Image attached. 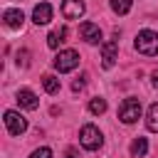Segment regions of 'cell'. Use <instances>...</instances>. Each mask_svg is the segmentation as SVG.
<instances>
[{
  "instance_id": "ffe728a7",
  "label": "cell",
  "mask_w": 158,
  "mask_h": 158,
  "mask_svg": "<svg viewBox=\"0 0 158 158\" xmlns=\"http://www.w3.org/2000/svg\"><path fill=\"white\" fill-rule=\"evenodd\" d=\"M84 84H86V74H81V77L72 84V89H74V91H79V89H84Z\"/></svg>"
},
{
  "instance_id": "44dd1931",
  "label": "cell",
  "mask_w": 158,
  "mask_h": 158,
  "mask_svg": "<svg viewBox=\"0 0 158 158\" xmlns=\"http://www.w3.org/2000/svg\"><path fill=\"white\" fill-rule=\"evenodd\" d=\"M67 158H79V153H77V148H69V151H67Z\"/></svg>"
},
{
  "instance_id": "5bb4252c",
  "label": "cell",
  "mask_w": 158,
  "mask_h": 158,
  "mask_svg": "<svg viewBox=\"0 0 158 158\" xmlns=\"http://www.w3.org/2000/svg\"><path fill=\"white\" fill-rule=\"evenodd\" d=\"M146 151H148V141L143 136H136L131 143V156H146Z\"/></svg>"
},
{
  "instance_id": "7a4b0ae2",
  "label": "cell",
  "mask_w": 158,
  "mask_h": 158,
  "mask_svg": "<svg viewBox=\"0 0 158 158\" xmlns=\"http://www.w3.org/2000/svg\"><path fill=\"white\" fill-rule=\"evenodd\" d=\"M79 141H81V146L86 148V151H96V148H101V131L94 126V123H86V126H81V131H79Z\"/></svg>"
},
{
  "instance_id": "7402d4cb",
  "label": "cell",
  "mask_w": 158,
  "mask_h": 158,
  "mask_svg": "<svg viewBox=\"0 0 158 158\" xmlns=\"http://www.w3.org/2000/svg\"><path fill=\"white\" fill-rule=\"evenodd\" d=\"M151 81H153V86H158V69H153V74H151Z\"/></svg>"
},
{
  "instance_id": "e0dca14e",
  "label": "cell",
  "mask_w": 158,
  "mask_h": 158,
  "mask_svg": "<svg viewBox=\"0 0 158 158\" xmlns=\"http://www.w3.org/2000/svg\"><path fill=\"white\" fill-rule=\"evenodd\" d=\"M131 5H133V0H111V10L116 15H126L131 10Z\"/></svg>"
},
{
  "instance_id": "277c9868",
  "label": "cell",
  "mask_w": 158,
  "mask_h": 158,
  "mask_svg": "<svg viewBox=\"0 0 158 158\" xmlns=\"http://www.w3.org/2000/svg\"><path fill=\"white\" fill-rule=\"evenodd\" d=\"M77 64H79V52H74V49H62L54 57V69L57 72H72Z\"/></svg>"
},
{
  "instance_id": "9c48e42d",
  "label": "cell",
  "mask_w": 158,
  "mask_h": 158,
  "mask_svg": "<svg viewBox=\"0 0 158 158\" xmlns=\"http://www.w3.org/2000/svg\"><path fill=\"white\" fill-rule=\"evenodd\" d=\"M32 20H35V25H47V22L52 20V5H49V2H40V5H35V10H32Z\"/></svg>"
},
{
  "instance_id": "52a82bcc",
  "label": "cell",
  "mask_w": 158,
  "mask_h": 158,
  "mask_svg": "<svg viewBox=\"0 0 158 158\" xmlns=\"http://www.w3.org/2000/svg\"><path fill=\"white\" fill-rule=\"evenodd\" d=\"M79 35H81V40H84V42L96 44V42L101 40V27H99V25H94V22H81V25H79Z\"/></svg>"
},
{
  "instance_id": "5b68a950",
  "label": "cell",
  "mask_w": 158,
  "mask_h": 158,
  "mask_svg": "<svg viewBox=\"0 0 158 158\" xmlns=\"http://www.w3.org/2000/svg\"><path fill=\"white\" fill-rule=\"evenodd\" d=\"M5 126H7L10 136H20L27 131V118L17 111H5Z\"/></svg>"
},
{
  "instance_id": "4fadbf2b",
  "label": "cell",
  "mask_w": 158,
  "mask_h": 158,
  "mask_svg": "<svg viewBox=\"0 0 158 158\" xmlns=\"http://www.w3.org/2000/svg\"><path fill=\"white\" fill-rule=\"evenodd\" d=\"M42 86H44L47 94H57L62 84H59V79H57L54 74H44V77H42Z\"/></svg>"
},
{
  "instance_id": "ac0fdd59",
  "label": "cell",
  "mask_w": 158,
  "mask_h": 158,
  "mask_svg": "<svg viewBox=\"0 0 158 158\" xmlns=\"http://www.w3.org/2000/svg\"><path fill=\"white\" fill-rule=\"evenodd\" d=\"M30 64V52L27 49H20L17 52V67H27Z\"/></svg>"
},
{
  "instance_id": "2e32d148",
  "label": "cell",
  "mask_w": 158,
  "mask_h": 158,
  "mask_svg": "<svg viewBox=\"0 0 158 158\" xmlns=\"http://www.w3.org/2000/svg\"><path fill=\"white\" fill-rule=\"evenodd\" d=\"M89 111H91L94 116L104 114V111H106V99H101V96H94V99L89 101Z\"/></svg>"
},
{
  "instance_id": "d6986e66",
  "label": "cell",
  "mask_w": 158,
  "mask_h": 158,
  "mask_svg": "<svg viewBox=\"0 0 158 158\" xmlns=\"http://www.w3.org/2000/svg\"><path fill=\"white\" fill-rule=\"evenodd\" d=\"M30 158H52V151H49V148H37Z\"/></svg>"
},
{
  "instance_id": "8992f818",
  "label": "cell",
  "mask_w": 158,
  "mask_h": 158,
  "mask_svg": "<svg viewBox=\"0 0 158 158\" xmlns=\"http://www.w3.org/2000/svg\"><path fill=\"white\" fill-rule=\"evenodd\" d=\"M116 54H118V42L116 40H106L101 44V64L106 69H111L116 64Z\"/></svg>"
},
{
  "instance_id": "3957f363",
  "label": "cell",
  "mask_w": 158,
  "mask_h": 158,
  "mask_svg": "<svg viewBox=\"0 0 158 158\" xmlns=\"http://www.w3.org/2000/svg\"><path fill=\"white\" fill-rule=\"evenodd\" d=\"M118 118L123 123H136L141 118V101L138 99H126L121 106H118Z\"/></svg>"
},
{
  "instance_id": "30bf717a",
  "label": "cell",
  "mask_w": 158,
  "mask_h": 158,
  "mask_svg": "<svg viewBox=\"0 0 158 158\" xmlns=\"http://www.w3.org/2000/svg\"><path fill=\"white\" fill-rule=\"evenodd\" d=\"M2 20H5V25H7L10 30H20V27L25 25V15H22V10H5Z\"/></svg>"
},
{
  "instance_id": "ba28073f",
  "label": "cell",
  "mask_w": 158,
  "mask_h": 158,
  "mask_svg": "<svg viewBox=\"0 0 158 158\" xmlns=\"http://www.w3.org/2000/svg\"><path fill=\"white\" fill-rule=\"evenodd\" d=\"M62 15L67 20H79L84 15V2L81 0H64L62 2Z\"/></svg>"
},
{
  "instance_id": "8fae6325",
  "label": "cell",
  "mask_w": 158,
  "mask_h": 158,
  "mask_svg": "<svg viewBox=\"0 0 158 158\" xmlns=\"http://www.w3.org/2000/svg\"><path fill=\"white\" fill-rule=\"evenodd\" d=\"M17 104L20 106H25V109H37V96H35V91H30V89H20L17 91Z\"/></svg>"
},
{
  "instance_id": "9a60e30c",
  "label": "cell",
  "mask_w": 158,
  "mask_h": 158,
  "mask_svg": "<svg viewBox=\"0 0 158 158\" xmlns=\"http://www.w3.org/2000/svg\"><path fill=\"white\" fill-rule=\"evenodd\" d=\"M146 126L158 133V104H151V109H148V114H146Z\"/></svg>"
},
{
  "instance_id": "7c38bea8",
  "label": "cell",
  "mask_w": 158,
  "mask_h": 158,
  "mask_svg": "<svg viewBox=\"0 0 158 158\" xmlns=\"http://www.w3.org/2000/svg\"><path fill=\"white\" fill-rule=\"evenodd\" d=\"M64 37H67V27H59V30H52L49 35H47V44L52 47V49H57L62 42H64Z\"/></svg>"
},
{
  "instance_id": "6da1fadb",
  "label": "cell",
  "mask_w": 158,
  "mask_h": 158,
  "mask_svg": "<svg viewBox=\"0 0 158 158\" xmlns=\"http://www.w3.org/2000/svg\"><path fill=\"white\" fill-rule=\"evenodd\" d=\"M136 49L141 52V54H148V57H153V54H158V32H153V30H141L138 35H136Z\"/></svg>"
}]
</instances>
